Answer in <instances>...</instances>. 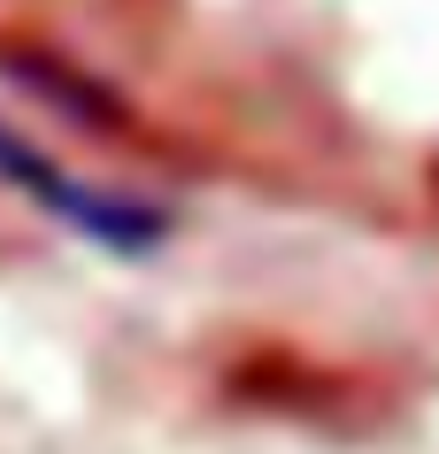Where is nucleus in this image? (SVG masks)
<instances>
[{
	"label": "nucleus",
	"instance_id": "nucleus-1",
	"mask_svg": "<svg viewBox=\"0 0 439 454\" xmlns=\"http://www.w3.org/2000/svg\"><path fill=\"white\" fill-rule=\"evenodd\" d=\"M0 177H16V185L39 200V208H54L70 231H85V239H100V247L139 254V247L162 239V215H154V208H131V200H108V192L77 185L70 169H54L47 154H31L16 131H0Z\"/></svg>",
	"mask_w": 439,
	"mask_h": 454
}]
</instances>
